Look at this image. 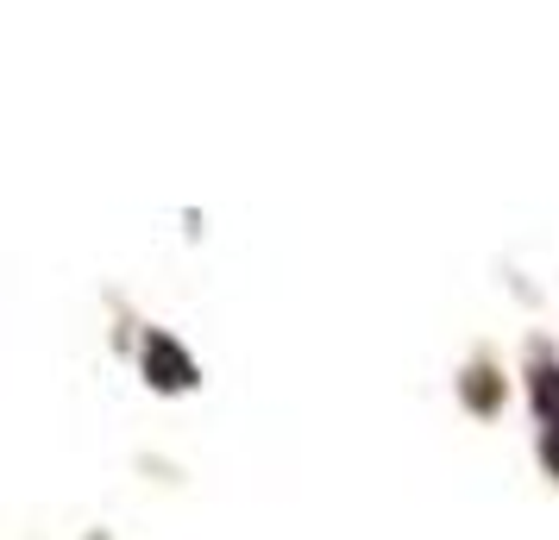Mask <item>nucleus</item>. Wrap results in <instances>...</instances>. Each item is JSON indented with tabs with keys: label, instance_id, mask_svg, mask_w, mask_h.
Here are the masks:
<instances>
[{
	"label": "nucleus",
	"instance_id": "f257e3e1",
	"mask_svg": "<svg viewBox=\"0 0 559 540\" xmlns=\"http://www.w3.org/2000/svg\"><path fill=\"white\" fill-rule=\"evenodd\" d=\"M145 371H152V384H157V389L195 384V364L182 359V346H177V339H164V334L145 339Z\"/></svg>",
	"mask_w": 559,
	"mask_h": 540
},
{
	"label": "nucleus",
	"instance_id": "f03ea898",
	"mask_svg": "<svg viewBox=\"0 0 559 540\" xmlns=\"http://www.w3.org/2000/svg\"><path fill=\"white\" fill-rule=\"evenodd\" d=\"M547 459H554V471H559V421L547 428Z\"/></svg>",
	"mask_w": 559,
	"mask_h": 540
}]
</instances>
